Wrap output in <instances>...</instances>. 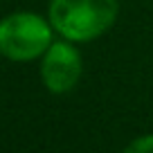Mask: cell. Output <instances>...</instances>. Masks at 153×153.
Wrapping results in <instances>:
<instances>
[{
	"mask_svg": "<svg viewBox=\"0 0 153 153\" xmlns=\"http://www.w3.org/2000/svg\"><path fill=\"white\" fill-rule=\"evenodd\" d=\"M117 0H50L48 18L54 32L72 43L104 36L117 20Z\"/></svg>",
	"mask_w": 153,
	"mask_h": 153,
	"instance_id": "obj_1",
	"label": "cell"
},
{
	"mask_svg": "<svg viewBox=\"0 0 153 153\" xmlns=\"http://www.w3.org/2000/svg\"><path fill=\"white\" fill-rule=\"evenodd\" d=\"M54 41L50 18L34 11H14L0 20V56L14 63L41 59Z\"/></svg>",
	"mask_w": 153,
	"mask_h": 153,
	"instance_id": "obj_2",
	"label": "cell"
},
{
	"mask_svg": "<svg viewBox=\"0 0 153 153\" xmlns=\"http://www.w3.org/2000/svg\"><path fill=\"white\" fill-rule=\"evenodd\" d=\"M83 74L81 52L72 45V41L61 38L52 41L45 54L41 56V81L52 95H65L79 83Z\"/></svg>",
	"mask_w": 153,
	"mask_h": 153,
	"instance_id": "obj_3",
	"label": "cell"
},
{
	"mask_svg": "<svg viewBox=\"0 0 153 153\" xmlns=\"http://www.w3.org/2000/svg\"><path fill=\"white\" fill-rule=\"evenodd\" d=\"M126 151L128 153H153V133L135 137L131 144H126Z\"/></svg>",
	"mask_w": 153,
	"mask_h": 153,
	"instance_id": "obj_4",
	"label": "cell"
}]
</instances>
